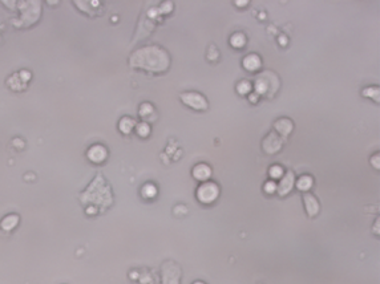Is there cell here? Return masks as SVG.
<instances>
[{
  "label": "cell",
  "instance_id": "1",
  "mask_svg": "<svg viewBox=\"0 0 380 284\" xmlns=\"http://www.w3.org/2000/svg\"><path fill=\"white\" fill-rule=\"evenodd\" d=\"M129 64L134 69L150 73H164L170 67V56L161 46L146 45L130 55Z\"/></svg>",
  "mask_w": 380,
  "mask_h": 284
},
{
  "label": "cell",
  "instance_id": "2",
  "mask_svg": "<svg viewBox=\"0 0 380 284\" xmlns=\"http://www.w3.org/2000/svg\"><path fill=\"white\" fill-rule=\"evenodd\" d=\"M97 197V203H99V207L102 206L104 209H108V207L112 205L113 202V194L112 190H110V186L108 185L104 179L101 174H97L93 179L91 185L88 186V188L83 192L80 194V201L83 203H87L88 206H91L92 202L95 201V198Z\"/></svg>",
  "mask_w": 380,
  "mask_h": 284
},
{
  "label": "cell",
  "instance_id": "3",
  "mask_svg": "<svg viewBox=\"0 0 380 284\" xmlns=\"http://www.w3.org/2000/svg\"><path fill=\"white\" fill-rule=\"evenodd\" d=\"M279 88V78L271 73V72H266V73H260L255 80L254 84V89L258 96L266 94V93H275Z\"/></svg>",
  "mask_w": 380,
  "mask_h": 284
},
{
  "label": "cell",
  "instance_id": "4",
  "mask_svg": "<svg viewBox=\"0 0 380 284\" xmlns=\"http://www.w3.org/2000/svg\"><path fill=\"white\" fill-rule=\"evenodd\" d=\"M198 202L202 205H211L214 203L219 197V186L213 181L202 182L197 187L196 192Z\"/></svg>",
  "mask_w": 380,
  "mask_h": 284
},
{
  "label": "cell",
  "instance_id": "5",
  "mask_svg": "<svg viewBox=\"0 0 380 284\" xmlns=\"http://www.w3.org/2000/svg\"><path fill=\"white\" fill-rule=\"evenodd\" d=\"M180 100L182 101L186 107L192 108L194 110H206L209 107L208 100L205 99V96H202L201 93L198 92H183L180 94Z\"/></svg>",
  "mask_w": 380,
  "mask_h": 284
},
{
  "label": "cell",
  "instance_id": "6",
  "mask_svg": "<svg viewBox=\"0 0 380 284\" xmlns=\"http://www.w3.org/2000/svg\"><path fill=\"white\" fill-rule=\"evenodd\" d=\"M162 284H180L181 268L174 262H165L161 266Z\"/></svg>",
  "mask_w": 380,
  "mask_h": 284
},
{
  "label": "cell",
  "instance_id": "7",
  "mask_svg": "<svg viewBox=\"0 0 380 284\" xmlns=\"http://www.w3.org/2000/svg\"><path fill=\"white\" fill-rule=\"evenodd\" d=\"M108 156H109V152L101 144H95L89 146V149L87 150V158L95 165L104 164L108 160Z\"/></svg>",
  "mask_w": 380,
  "mask_h": 284
},
{
  "label": "cell",
  "instance_id": "8",
  "mask_svg": "<svg viewBox=\"0 0 380 284\" xmlns=\"http://www.w3.org/2000/svg\"><path fill=\"white\" fill-rule=\"evenodd\" d=\"M283 146V139L277 133H269L262 141V149L266 154H277Z\"/></svg>",
  "mask_w": 380,
  "mask_h": 284
},
{
  "label": "cell",
  "instance_id": "9",
  "mask_svg": "<svg viewBox=\"0 0 380 284\" xmlns=\"http://www.w3.org/2000/svg\"><path fill=\"white\" fill-rule=\"evenodd\" d=\"M294 185H295V175H294V171H285L283 177L281 178L279 185H277V193H278V196H289L290 193H291L292 187H294Z\"/></svg>",
  "mask_w": 380,
  "mask_h": 284
},
{
  "label": "cell",
  "instance_id": "10",
  "mask_svg": "<svg viewBox=\"0 0 380 284\" xmlns=\"http://www.w3.org/2000/svg\"><path fill=\"white\" fill-rule=\"evenodd\" d=\"M303 203H305V209H306V214L310 218H315L319 214V202H318L317 197L311 194V193H305L303 194Z\"/></svg>",
  "mask_w": 380,
  "mask_h": 284
},
{
  "label": "cell",
  "instance_id": "11",
  "mask_svg": "<svg viewBox=\"0 0 380 284\" xmlns=\"http://www.w3.org/2000/svg\"><path fill=\"white\" fill-rule=\"evenodd\" d=\"M192 175H193L197 181L206 182V181H209V178L213 175V169L210 167V165L201 162V164H197L193 167V170H192Z\"/></svg>",
  "mask_w": 380,
  "mask_h": 284
},
{
  "label": "cell",
  "instance_id": "12",
  "mask_svg": "<svg viewBox=\"0 0 380 284\" xmlns=\"http://www.w3.org/2000/svg\"><path fill=\"white\" fill-rule=\"evenodd\" d=\"M19 223H20V217H19V214L11 213L7 214L3 219L0 220V228L6 232H11V231H14L15 228L18 227Z\"/></svg>",
  "mask_w": 380,
  "mask_h": 284
},
{
  "label": "cell",
  "instance_id": "13",
  "mask_svg": "<svg viewBox=\"0 0 380 284\" xmlns=\"http://www.w3.org/2000/svg\"><path fill=\"white\" fill-rule=\"evenodd\" d=\"M242 67L247 72H257L262 67V60H260V57L257 54H250L247 55L246 57H243Z\"/></svg>",
  "mask_w": 380,
  "mask_h": 284
},
{
  "label": "cell",
  "instance_id": "14",
  "mask_svg": "<svg viewBox=\"0 0 380 284\" xmlns=\"http://www.w3.org/2000/svg\"><path fill=\"white\" fill-rule=\"evenodd\" d=\"M274 128L279 135L282 137H289L291 134L292 129H294V124L290 118H279L275 121Z\"/></svg>",
  "mask_w": 380,
  "mask_h": 284
},
{
  "label": "cell",
  "instance_id": "15",
  "mask_svg": "<svg viewBox=\"0 0 380 284\" xmlns=\"http://www.w3.org/2000/svg\"><path fill=\"white\" fill-rule=\"evenodd\" d=\"M295 185L296 187H298V190H300V192L309 193V190L314 186V178L309 174H303L298 178V181L295 182Z\"/></svg>",
  "mask_w": 380,
  "mask_h": 284
},
{
  "label": "cell",
  "instance_id": "16",
  "mask_svg": "<svg viewBox=\"0 0 380 284\" xmlns=\"http://www.w3.org/2000/svg\"><path fill=\"white\" fill-rule=\"evenodd\" d=\"M136 125L137 124H136V121H134L133 118L125 116V117L121 118L120 122H119V129H120V131L123 134H130Z\"/></svg>",
  "mask_w": 380,
  "mask_h": 284
},
{
  "label": "cell",
  "instance_id": "17",
  "mask_svg": "<svg viewBox=\"0 0 380 284\" xmlns=\"http://www.w3.org/2000/svg\"><path fill=\"white\" fill-rule=\"evenodd\" d=\"M247 40L246 36L243 35L241 32H236L234 35L230 36V45L233 48H237V50H240V48H243V46L246 45Z\"/></svg>",
  "mask_w": 380,
  "mask_h": 284
},
{
  "label": "cell",
  "instance_id": "18",
  "mask_svg": "<svg viewBox=\"0 0 380 284\" xmlns=\"http://www.w3.org/2000/svg\"><path fill=\"white\" fill-rule=\"evenodd\" d=\"M157 193H159V188H157L156 185H153V183H145V185L142 186V188H141V196L145 199L156 198Z\"/></svg>",
  "mask_w": 380,
  "mask_h": 284
},
{
  "label": "cell",
  "instance_id": "19",
  "mask_svg": "<svg viewBox=\"0 0 380 284\" xmlns=\"http://www.w3.org/2000/svg\"><path fill=\"white\" fill-rule=\"evenodd\" d=\"M362 96L368 97V99L373 100L375 103H379V97H380L379 86H368V88H364L362 90Z\"/></svg>",
  "mask_w": 380,
  "mask_h": 284
},
{
  "label": "cell",
  "instance_id": "20",
  "mask_svg": "<svg viewBox=\"0 0 380 284\" xmlns=\"http://www.w3.org/2000/svg\"><path fill=\"white\" fill-rule=\"evenodd\" d=\"M251 90H253V85H251V82L247 81V80H242V81L238 82V85H237V92L240 93L241 96L250 94Z\"/></svg>",
  "mask_w": 380,
  "mask_h": 284
},
{
  "label": "cell",
  "instance_id": "21",
  "mask_svg": "<svg viewBox=\"0 0 380 284\" xmlns=\"http://www.w3.org/2000/svg\"><path fill=\"white\" fill-rule=\"evenodd\" d=\"M150 131H151L150 125L146 124V122H140L138 125H136V133H137V135L142 137V138H146V137H149Z\"/></svg>",
  "mask_w": 380,
  "mask_h": 284
},
{
  "label": "cell",
  "instance_id": "22",
  "mask_svg": "<svg viewBox=\"0 0 380 284\" xmlns=\"http://www.w3.org/2000/svg\"><path fill=\"white\" fill-rule=\"evenodd\" d=\"M285 174V170L281 165H273V166L269 169V175H270L271 179H281Z\"/></svg>",
  "mask_w": 380,
  "mask_h": 284
},
{
  "label": "cell",
  "instance_id": "23",
  "mask_svg": "<svg viewBox=\"0 0 380 284\" xmlns=\"http://www.w3.org/2000/svg\"><path fill=\"white\" fill-rule=\"evenodd\" d=\"M138 113H140V116L142 118H146L149 117L150 114L155 113V108H153V105H151L150 103L141 104L140 109H138Z\"/></svg>",
  "mask_w": 380,
  "mask_h": 284
},
{
  "label": "cell",
  "instance_id": "24",
  "mask_svg": "<svg viewBox=\"0 0 380 284\" xmlns=\"http://www.w3.org/2000/svg\"><path fill=\"white\" fill-rule=\"evenodd\" d=\"M263 190L266 194H275L277 193V183L274 181H268L263 185Z\"/></svg>",
  "mask_w": 380,
  "mask_h": 284
},
{
  "label": "cell",
  "instance_id": "25",
  "mask_svg": "<svg viewBox=\"0 0 380 284\" xmlns=\"http://www.w3.org/2000/svg\"><path fill=\"white\" fill-rule=\"evenodd\" d=\"M370 162H371V165L375 167V169H380V156H379V153L373 154V156L371 157Z\"/></svg>",
  "mask_w": 380,
  "mask_h": 284
},
{
  "label": "cell",
  "instance_id": "26",
  "mask_svg": "<svg viewBox=\"0 0 380 284\" xmlns=\"http://www.w3.org/2000/svg\"><path fill=\"white\" fill-rule=\"evenodd\" d=\"M258 99H259V96H258L257 93H250V97H249V100H250L251 103H253V104L258 103Z\"/></svg>",
  "mask_w": 380,
  "mask_h": 284
},
{
  "label": "cell",
  "instance_id": "27",
  "mask_svg": "<svg viewBox=\"0 0 380 284\" xmlns=\"http://www.w3.org/2000/svg\"><path fill=\"white\" fill-rule=\"evenodd\" d=\"M237 6H240V7H245V6H247L249 4V2H236Z\"/></svg>",
  "mask_w": 380,
  "mask_h": 284
},
{
  "label": "cell",
  "instance_id": "28",
  "mask_svg": "<svg viewBox=\"0 0 380 284\" xmlns=\"http://www.w3.org/2000/svg\"><path fill=\"white\" fill-rule=\"evenodd\" d=\"M375 230H376V231H375V234L379 235V219L376 220V224H375Z\"/></svg>",
  "mask_w": 380,
  "mask_h": 284
},
{
  "label": "cell",
  "instance_id": "29",
  "mask_svg": "<svg viewBox=\"0 0 380 284\" xmlns=\"http://www.w3.org/2000/svg\"><path fill=\"white\" fill-rule=\"evenodd\" d=\"M193 284H206V283H205V281H202V280H196Z\"/></svg>",
  "mask_w": 380,
  "mask_h": 284
}]
</instances>
